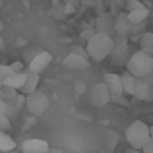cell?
<instances>
[{
    "instance_id": "15",
    "label": "cell",
    "mask_w": 153,
    "mask_h": 153,
    "mask_svg": "<svg viewBox=\"0 0 153 153\" xmlns=\"http://www.w3.org/2000/svg\"><path fill=\"white\" fill-rule=\"evenodd\" d=\"M23 82H25V72H14L12 76H8L6 79H2L4 85L12 87V89H22Z\"/></svg>"
},
{
    "instance_id": "28",
    "label": "cell",
    "mask_w": 153,
    "mask_h": 153,
    "mask_svg": "<svg viewBox=\"0 0 153 153\" xmlns=\"http://www.w3.org/2000/svg\"><path fill=\"white\" fill-rule=\"evenodd\" d=\"M93 33H95L93 29H85V31H83V33H82V37H83V39H89V37H91V35H93Z\"/></svg>"
},
{
    "instance_id": "18",
    "label": "cell",
    "mask_w": 153,
    "mask_h": 153,
    "mask_svg": "<svg viewBox=\"0 0 153 153\" xmlns=\"http://www.w3.org/2000/svg\"><path fill=\"white\" fill-rule=\"evenodd\" d=\"M16 149V140L8 132H0V151H12Z\"/></svg>"
},
{
    "instance_id": "13",
    "label": "cell",
    "mask_w": 153,
    "mask_h": 153,
    "mask_svg": "<svg viewBox=\"0 0 153 153\" xmlns=\"http://www.w3.org/2000/svg\"><path fill=\"white\" fill-rule=\"evenodd\" d=\"M52 62V56L49 52H39V54L33 56V60L29 62V70L31 72H37V74H41L43 70H45L47 66Z\"/></svg>"
},
{
    "instance_id": "35",
    "label": "cell",
    "mask_w": 153,
    "mask_h": 153,
    "mask_svg": "<svg viewBox=\"0 0 153 153\" xmlns=\"http://www.w3.org/2000/svg\"><path fill=\"white\" fill-rule=\"evenodd\" d=\"M0 85H2V78H0Z\"/></svg>"
},
{
    "instance_id": "23",
    "label": "cell",
    "mask_w": 153,
    "mask_h": 153,
    "mask_svg": "<svg viewBox=\"0 0 153 153\" xmlns=\"http://www.w3.org/2000/svg\"><path fill=\"white\" fill-rule=\"evenodd\" d=\"M126 8L128 12H132V10H138V8H143V4L140 0H126Z\"/></svg>"
},
{
    "instance_id": "4",
    "label": "cell",
    "mask_w": 153,
    "mask_h": 153,
    "mask_svg": "<svg viewBox=\"0 0 153 153\" xmlns=\"http://www.w3.org/2000/svg\"><path fill=\"white\" fill-rule=\"evenodd\" d=\"M49 105L51 101L43 91H33V93H29L25 97V108L31 116H41L49 108Z\"/></svg>"
},
{
    "instance_id": "14",
    "label": "cell",
    "mask_w": 153,
    "mask_h": 153,
    "mask_svg": "<svg viewBox=\"0 0 153 153\" xmlns=\"http://www.w3.org/2000/svg\"><path fill=\"white\" fill-rule=\"evenodd\" d=\"M37 85H39V74H37V72L27 70L25 72V82H23L22 91L25 95H29V93H33V91H37Z\"/></svg>"
},
{
    "instance_id": "20",
    "label": "cell",
    "mask_w": 153,
    "mask_h": 153,
    "mask_svg": "<svg viewBox=\"0 0 153 153\" xmlns=\"http://www.w3.org/2000/svg\"><path fill=\"white\" fill-rule=\"evenodd\" d=\"M140 47H142L143 52L153 56V33H143L142 39H140Z\"/></svg>"
},
{
    "instance_id": "30",
    "label": "cell",
    "mask_w": 153,
    "mask_h": 153,
    "mask_svg": "<svg viewBox=\"0 0 153 153\" xmlns=\"http://www.w3.org/2000/svg\"><path fill=\"white\" fill-rule=\"evenodd\" d=\"M45 153H64V151L60 149V147H49V149H47Z\"/></svg>"
},
{
    "instance_id": "1",
    "label": "cell",
    "mask_w": 153,
    "mask_h": 153,
    "mask_svg": "<svg viewBox=\"0 0 153 153\" xmlns=\"http://www.w3.org/2000/svg\"><path fill=\"white\" fill-rule=\"evenodd\" d=\"M112 49H114V39L107 33H97L95 31L89 39H87V54L93 60H105L107 56H111Z\"/></svg>"
},
{
    "instance_id": "19",
    "label": "cell",
    "mask_w": 153,
    "mask_h": 153,
    "mask_svg": "<svg viewBox=\"0 0 153 153\" xmlns=\"http://www.w3.org/2000/svg\"><path fill=\"white\" fill-rule=\"evenodd\" d=\"M0 99L2 101H6V103H12V101H16L18 99V89H12V87H8V85H0Z\"/></svg>"
},
{
    "instance_id": "27",
    "label": "cell",
    "mask_w": 153,
    "mask_h": 153,
    "mask_svg": "<svg viewBox=\"0 0 153 153\" xmlns=\"http://www.w3.org/2000/svg\"><path fill=\"white\" fill-rule=\"evenodd\" d=\"M10 66H12V70H14V72H23L22 70V62H14V64H10Z\"/></svg>"
},
{
    "instance_id": "5",
    "label": "cell",
    "mask_w": 153,
    "mask_h": 153,
    "mask_svg": "<svg viewBox=\"0 0 153 153\" xmlns=\"http://www.w3.org/2000/svg\"><path fill=\"white\" fill-rule=\"evenodd\" d=\"M103 83L107 85L108 93H111V99L112 101H118L122 103V95H124V89H122V83H120V76L118 74H105L103 76Z\"/></svg>"
},
{
    "instance_id": "31",
    "label": "cell",
    "mask_w": 153,
    "mask_h": 153,
    "mask_svg": "<svg viewBox=\"0 0 153 153\" xmlns=\"http://www.w3.org/2000/svg\"><path fill=\"white\" fill-rule=\"evenodd\" d=\"M126 153H143L142 149H136V147H130V149H126Z\"/></svg>"
},
{
    "instance_id": "33",
    "label": "cell",
    "mask_w": 153,
    "mask_h": 153,
    "mask_svg": "<svg viewBox=\"0 0 153 153\" xmlns=\"http://www.w3.org/2000/svg\"><path fill=\"white\" fill-rule=\"evenodd\" d=\"M149 136H151V140H153V126L149 128Z\"/></svg>"
},
{
    "instance_id": "9",
    "label": "cell",
    "mask_w": 153,
    "mask_h": 153,
    "mask_svg": "<svg viewBox=\"0 0 153 153\" xmlns=\"http://www.w3.org/2000/svg\"><path fill=\"white\" fill-rule=\"evenodd\" d=\"M49 147H51V146L45 142V140L29 138V140H25V142H22L19 151H22V153H45Z\"/></svg>"
},
{
    "instance_id": "7",
    "label": "cell",
    "mask_w": 153,
    "mask_h": 153,
    "mask_svg": "<svg viewBox=\"0 0 153 153\" xmlns=\"http://www.w3.org/2000/svg\"><path fill=\"white\" fill-rule=\"evenodd\" d=\"M134 97L140 99V101H143V103H151L153 101V85L149 82H146L143 78H138L136 79Z\"/></svg>"
},
{
    "instance_id": "16",
    "label": "cell",
    "mask_w": 153,
    "mask_h": 153,
    "mask_svg": "<svg viewBox=\"0 0 153 153\" xmlns=\"http://www.w3.org/2000/svg\"><path fill=\"white\" fill-rule=\"evenodd\" d=\"M136 76H132L130 72H124L122 76H120V83H122V89L124 93L128 95H134V89H136Z\"/></svg>"
},
{
    "instance_id": "25",
    "label": "cell",
    "mask_w": 153,
    "mask_h": 153,
    "mask_svg": "<svg viewBox=\"0 0 153 153\" xmlns=\"http://www.w3.org/2000/svg\"><path fill=\"white\" fill-rule=\"evenodd\" d=\"M35 118H37V116H29V120H25V124H23V128H31L35 124Z\"/></svg>"
},
{
    "instance_id": "8",
    "label": "cell",
    "mask_w": 153,
    "mask_h": 153,
    "mask_svg": "<svg viewBox=\"0 0 153 153\" xmlns=\"http://www.w3.org/2000/svg\"><path fill=\"white\" fill-rule=\"evenodd\" d=\"M126 54H128V37H122V35H116L114 39V49H112L111 56L116 64H122L126 60Z\"/></svg>"
},
{
    "instance_id": "3",
    "label": "cell",
    "mask_w": 153,
    "mask_h": 153,
    "mask_svg": "<svg viewBox=\"0 0 153 153\" xmlns=\"http://www.w3.org/2000/svg\"><path fill=\"white\" fill-rule=\"evenodd\" d=\"M124 134H126V142L130 143V147H136V149H142L151 138L149 136V126H147L146 122H142V120L132 122L130 126L126 128Z\"/></svg>"
},
{
    "instance_id": "2",
    "label": "cell",
    "mask_w": 153,
    "mask_h": 153,
    "mask_svg": "<svg viewBox=\"0 0 153 153\" xmlns=\"http://www.w3.org/2000/svg\"><path fill=\"white\" fill-rule=\"evenodd\" d=\"M151 68H153V56L147 54V52H143L142 49L136 51L134 54H130L128 60H126V72H130L136 78L147 76L151 72Z\"/></svg>"
},
{
    "instance_id": "29",
    "label": "cell",
    "mask_w": 153,
    "mask_h": 153,
    "mask_svg": "<svg viewBox=\"0 0 153 153\" xmlns=\"http://www.w3.org/2000/svg\"><path fill=\"white\" fill-rule=\"evenodd\" d=\"M143 79H146V82H149L151 85H153V68H151V72H149L147 76H143Z\"/></svg>"
},
{
    "instance_id": "24",
    "label": "cell",
    "mask_w": 153,
    "mask_h": 153,
    "mask_svg": "<svg viewBox=\"0 0 153 153\" xmlns=\"http://www.w3.org/2000/svg\"><path fill=\"white\" fill-rule=\"evenodd\" d=\"M142 151H143V153H153V140H151V138H149V142H147L146 146L142 147Z\"/></svg>"
},
{
    "instance_id": "34",
    "label": "cell",
    "mask_w": 153,
    "mask_h": 153,
    "mask_svg": "<svg viewBox=\"0 0 153 153\" xmlns=\"http://www.w3.org/2000/svg\"><path fill=\"white\" fill-rule=\"evenodd\" d=\"M99 153H111V151H99Z\"/></svg>"
},
{
    "instance_id": "6",
    "label": "cell",
    "mask_w": 153,
    "mask_h": 153,
    "mask_svg": "<svg viewBox=\"0 0 153 153\" xmlns=\"http://www.w3.org/2000/svg\"><path fill=\"white\" fill-rule=\"evenodd\" d=\"M87 95H89L91 105H95V107H105V105L111 101V93H108L107 85H105L103 82L91 85V89L87 91Z\"/></svg>"
},
{
    "instance_id": "12",
    "label": "cell",
    "mask_w": 153,
    "mask_h": 153,
    "mask_svg": "<svg viewBox=\"0 0 153 153\" xmlns=\"http://www.w3.org/2000/svg\"><path fill=\"white\" fill-rule=\"evenodd\" d=\"M64 66L68 70H85L87 68V58L82 56L79 52H70V54L64 58Z\"/></svg>"
},
{
    "instance_id": "11",
    "label": "cell",
    "mask_w": 153,
    "mask_h": 153,
    "mask_svg": "<svg viewBox=\"0 0 153 153\" xmlns=\"http://www.w3.org/2000/svg\"><path fill=\"white\" fill-rule=\"evenodd\" d=\"M95 31L97 33H114V18H112L111 14H101L97 16V19H95Z\"/></svg>"
},
{
    "instance_id": "17",
    "label": "cell",
    "mask_w": 153,
    "mask_h": 153,
    "mask_svg": "<svg viewBox=\"0 0 153 153\" xmlns=\"http://www.w3.org/2000/svg\"><path fill=\"white\" fill-rule=\"evenodd\" d=\"M128 14V18H130V22H132V25L134 23H143L146 22V18H147V8L143 6V8H138V10H132V12H126Z\"/></svg>"
},
{
    "instance_id": "22",
    "label": "cell",
    "mask_w": 153,
    "mask_h": 153,
    "mask_svg": "<svg viewBox=\"0 0 153 153\" xmlns=\"http://www.w3.org/2000/svg\"><path fill=\"white\" fill-rule=\"evenodd\" d=\"M12 74H14V70H12L10 64H0V78L2 79H6L8 76H12Z\"/></svg>"
},
{
    "instance_id": "10",
    "label": "cell",
    "mask_w": 153,
    "mask_h": 153,
    "mask_svg": "<svg viewBox=\"0 0 153 153\" xmlns=\"http://www.w3.org/2000/svg\"><path fill=\"white\" fill-rule=\"evenodd\" d=\"M130 31H132V22L126 12H120L118 16H114V33L122 35V37H128Z\"/></svg>"
},
{
    "instance_id": "32",
    "label": "cell",
    "mask_w": 153,
    "mask_h": 153,
    "mask_svg": "<svg viewBox=\"0 0 153 153\" xmlns=\"http://www.w3.org/2000/svg\"><path fill=\"white\" fill-rule=\"evenodd\" d=\"M0 153H18L16 149H12V151H0Z\"/></svg>"
},
{
    "instance_id": "26",
    "label": "cell",
    "mask_w": 153,
    "mask_h": 153,
    "mask_svg": "<svg viewBox=\"0 0 153 153\" xmlns=\"http://www.w3.org/2000/svg\"><path fill=\"white\" fill-rule=\"evenodd\" d=\"M6 107H8V103L0 99V116H2V114H6Z\"/></svg>"
},
{
    "instance_id": "36",
    "label": "cell",
    "mask_w": 153,
    "mask_h": 153,
    "mask_svg": "<svg viewBox=\"0 0 153 153\" xmlns=\"http://www.w3.org/2000/svg\"><path fill=\"white\" fill-rule=\"evenodd\" d=\"M120 2H126V0H120Z\"/></svg>"
},
{
    "instance_id": "21",
    "label": "cell",
    "mask_w": 153,
    "mask_h": 153,
    "mask_svg": "<svg viewBox=\"0 0 153 153\" xmlns=\"http://www.w3.org/2000/svg\"><path fill=\"white\" fill-rule=\"evenodd\" d=\"M12 128V120L8 114H2L0 116V132H8Z\"/></svg>"
}]
</instances>
